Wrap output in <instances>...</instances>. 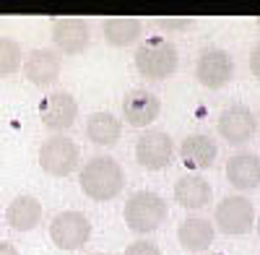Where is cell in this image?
<instances>
[{
  "instance_id": "cell-1",
  "label": "cell",
  "mask_w": 260,
  "mask_h": 255,
  "mask_svg": "<svg viewBox=\"0 0 260 255\" xmlns=\"http://www.w3.org/2000/svg\"><path fill=\"white\" fill-rule=\"evenodd\" d=\"M81 190L91 201H112L125 187V172L117 159L112 156H94L81 169Z\"/></svg>"
},
{
  "instance_id": "cell-2",
  "label": "cell",
  "mask_w": 260,
  "mask_h": 255,
  "mask_svg": "<svg viewBox=\"0 0 260 255\" xmlns=\"http://www.w3.org/2000/svg\"><path fill=\"white\" fill-rule=\"evenodd\" d=\"M125 224L130 227V232H136V235H148V232L159 229L169 211H167V203L161 196L151 193V190H141V193H133L125 203Z\"/></svg>"
},
{
  "instance_id": "cell-3",
  "label": "cell",
  "mask_w": 260,
  "mask_h": 255,
  "mask_svg": "<svg viewBox=\"0 0 260 255\" xmlns=\"http://www.w3.org/2000/svg\"><path fill=\"white\" fill-rule=\"evenodd\" d=\"M136 68L148 81H164L180 68L177 47L164 39H146L136 50Z\"/></svg>"
},
{
  "instance_id": "cell-4",
  "label": "cell",
  "mask_w": 260,
  "mask_h": 255,
  "mask_svg": "<svg viewBox=\"0 0 260 255\" xmlns=\"http://www.w3.org/2000/svg\"><path fill=\"white\" fill-rule=\"evenodd\" d=\"M39 167L52 177H68L78 167V143L60 133L47 138L39 148Z\"/></svg>"
},
{
  "instance_id": "cell-5",
  "label": "cell",
  "mask_w": 260,
  "mask_h": 255,
  "mask_svg": "<svg viewBox=\"0 0 260 255\" xmlns=\"http://www.w3.org/2000/svg\"><path fill=\"white\" fill-rule=\"evenodd\" d=\"M213 219L226 237H245L255 224V206L245 196H226L216 206Z\"/></svg>"
},
{
  "instance_id": "cell-6",
  "label": "cell",
  "mask_w": 260,
  "mask_h": 255,
  "mask_svg": "<svg viewBox=\"0 0 260 255\" xmlns=\"http://www.w3.org/2000/svg\"><path fill=\"white\" fill-rule=\"evenodd\" d=\"M91 237V221L81 211H62L50 224V240L60 250H78Z\"/></svg>"
},
{
  "instance_id": "cell-7",
  "label": "cell",
  "mask_w": 260,
  "mask_h": 255,
  "mask_svg": "<svg viewBox=\"0 0 260 255\" xmlns=\"http://www.w3.org/2000/svg\"><path fill=\"white\" fill-rule=\"evenodd\" d=\"M234 76V60L221 47H206L195 60V78L206 89H221Z\"/></svg>"
},
{
  "instance_id": "cell-8",
  "label": "cell",
  "mask_w": 260,
  "mask_h": 255,
  "mask_svg": "<svg viewBox=\"0 0 260 255\" xmlns=\"http://www.w3.org/2000/svg\"><path fill=\"white\" fill-rule=\"evenodd\" d=\"M136 159L146 169H164L175 159V141L164 131H146L136 141Z\"/></svg>"
},
{
  "instance_id": "cell-9",
  "label": "cell",
  "mask_w": 260,
  "mask_h": 255,
  "mask_svg": "<svg viewBox=\"0 0 260 255\" xmlns=\"http://www.w3.org/2000/svg\"><path fill=\"white\" fill-rule=\"evenodd\" d=\"M89 24L83 18H73V16H62V18H52V42L55 47L65 55H81L89 47Z\"/></svg>"
},
{
  "instance_id": "cell-10",
  "label": "cell",
  "mask_w": 260,
  "mask_h": 255,
  "mask_svg": "<svg viewBox=\"0 0 260 255\" xmlns=\"http://www.w3.org/2000/svg\"><path fill=\"white\" fill-rule=\"evenodd\" d=\"M161 112V99L148 89H130L122 99V117L133 128H148Z\"/></svg>"
},
{
  "instance_id": "cell-11",
  "label": "cell",
  "mask_w": 260,
  "mask_h": 255,
  "mask_svg": "<svg viewBox=\"0 0 260 255\" xmlns=\"http://www.w3.org/2000/svg\"><path fill=\"white\" fill-rule=\"evenodd\" d=\"M255 115L250 107H242V104H232L229 110H224L219 115V133L226 143L232 146H242L255 136Z\"/></svg>"
},
{
  "instance_id": "cell-12",
  "label": "cell",
  "mask_w": 260,
  "mask_h": 255,
  "mask_svg": "<svg viewBox=\"0 0 260 255\" xmlns=\"http://www.w3.org/2000/svg\"><path fill=\"white\" fill-rule=\"evenodd\" d=\"M78 117V102L68 91H52L42 102V125L47 131H68Z\"/></svg>"
},
{
  "instance_id": "cell-13",
  "label": "cell",
  "mask_w": 260,
  "mask_h": 255,
  "mask_svg": "<svg viewBox=\"0 0 260 255\" xmlns=\"http://www.w3.org/2000/svg\"><path fill=\"white\" fill-rule=\"evenodd\" d=\"M24 76L34 86H52L60 78V57L55 50H31L24 60Z\"/></svg>"
},
{
  "instance_id": "cell-14",
  "label": "cell",
  "mask_w": 260,
  "mask_h": 255,
  "mask_svg": "<svg viewBox=\"0 0 260 255\" xmlns=\"http://www.w3.org/2000/svg\"><path fill=\"white\" fill-rule=\"evenodd\" d=\"M180 156H182V164L190 169V172H198V169H206L216 162L219 146H216V141L206 133H192L182 141Z\"/></svg>"
},
{
  "instance_id": "cell-15",
  "label": "cell",
  "mask_w": 260,
  "mask_h": 255,
  "mask_svg": "<svg viewBox=\"0 0 260 255\" xmlns=\"http://www.w3.org/2000/svg\"><path fill=\"white\" fill-rule=\"evenodd\" d=\"M226 180L232 187L242 190V193H250V190L257 187L260 182V159L255 151H245L237 154L226 162Z\"/></svg>"
},
{
  "instance_id": "cell-16",
  "label": "cell",
  "mask_w": 260,
  "mask_h": 255,
  "mask_svg": "<svg viewBox=\"0 0 260 255\" xmlns=\"http://www.w3.org/2000/svg\"><path fill=\"white\" fill-rule=\"evenodd\" d=\"M213 198V190H211V182L201 175H182L177 182H175V201L187 208V211H198V208H206Z\"/></svg>"
},
{
  "instance_id": "cell-17",
  "label": "cell",
  "mask_w": 260,
  "mask_h": 255,
  "mask_svg": "<svg viewBox=\"0 0 260 255\" xmlns=\"http://www.w3.org/2000/svg\"><path fill=\"white\" fill-rule=\"evenodd\" d=\"M177 240L180 245L187 250V252H203L213 245L216 240V232H213V224L208 219H201V216H187L180 229H177Z\"/></svg>"
},
{
  "instance_id": "cell-18",
  "label": "cell",
  "mask_w": 260,
  "mask_h": 255,
  "mask_svg": "<svg viewBox=\"0 0 260 255\" xmlns=\"http://www.w3.org/2000/svg\"><path fill=\"white\" fill-rule=\"evenodd\" d=\"M6 221L16 232H31L42 221V203L34 196H18L6 208Z\"/></svg>"
},
{
  "instance_id": "cell-19",
  "label": "cell",
  "mask_w": 260,
  "mask_h": 255,
  "mask_svg": "<svg viewBox=\"0 0 260 255\" xmlns=\"http://www.w3.org/2000/svg\"><path fill=\"white\" fill-rule=\"evenodd\" d=\"M120 120L112 112H94L86 120V136L96 146H115L120 141Z\"/></svg>"
},
{
  "instance_id": "cell-20",
  "label": "cell",
  "mask_w": 260,
  "mask_h": 255,
  "mask_svg": "<svg viewBox=\"0 0 260 255\" xmlns=\"http://www.w3.org/2000/svg\"><path fill=\"white\" fill-rule=\"evenodd\" d=\"M141 37V21L130 16H115L104 21V39L112 47H130Z\"/></svg>"
},
{
  "instance_id": "cell-21",
  "label": "cell",
  "mask_w": 260,
  "mask_h": 255,
  "mask_svg": "<svg viewBox=\"0 0 260 255\" xmlns=\"http://www.w3.org/2000/svg\"><path fill=\"white\" fill-rule=\"evenodd\" d=\"M21 68V45L11 37H0V78Z\"/></svg>"
},
{
  "instance_id": "cell-22",
  "label": "cell",
  "mask_w": 260,
  "mask_h": 255,
  "mask_svg": "<svg viewBox=\"0 0 260 255\" xmlns=\"http://www.w3.org/2000/svg\"><path fill=\"white\" fill-rule=\"evenodd\" d=\"M125 255H161V247L151 240H136L127 245Z\"/></svg>"
},
{
  "instance_id": "cell-23",
  "label": "cell",
  "mask_w": 260,
  "mask_h": 255,
  "mask_svg": "<svg viewBox=\"0 0 260 255\" xmlns=\"http://www.w3.org/2000/svg\"><path fill=\"white\" fill-rule=\"evenodd\" d=\"M156 26L169 29V31H182V29H190V26H192V18H182V16H161V18H156Z\"/></svg>"
},
{
  "instance_id": "cell-24",
  "label": "cell",
  "mask_w": 260,
  "mask_h": 255,
  "mask_svg": "<svg viewBox=\"0 0 260 255\" xmlns=\"http://www.w3.org/2000/svg\"><path fill=\"white\" fill-rule=\"evenodd\" d=\"M0 255H18V250H16V245L0 240Z\"/></svg>"
},
{
  "instance_id": "cell-25",
  "label": "cell",
  "mask_w": 260,
  "mask_h": 255,
  "mask_svg": "<svg viewBox=\"0 0 260 255\" xmlns=\"http://www.w3.org/2000/svg\"><path fill=\"white\" fill-rule=\"evenodd\" d=\"M250 73H252V76H257V50L252 52V60H250Z\"/></svg>"
},
{
  "instance_id": "cell-26",
  "label": "cell",
  "mask_w": 260,
  "mask_h": 255,
  "mask_svg": "<svg viewBox=\"0 0 260 255\" xmlns=\"http://www.w3.org/2000/svg\"><path fill=\"white\" fill-rule=\"evenodd\" d=\"M208 255H224V252H208Z\"/></svg>"
}]
</instances>
